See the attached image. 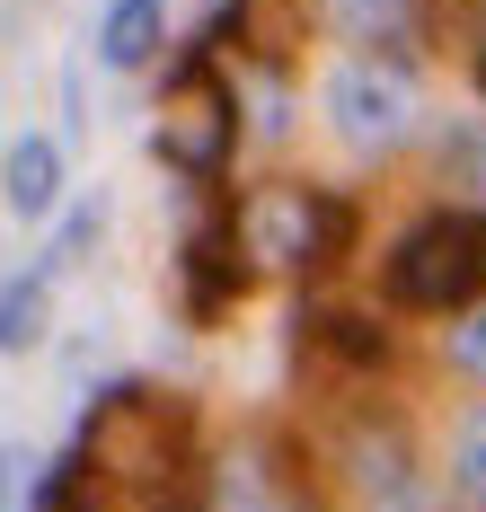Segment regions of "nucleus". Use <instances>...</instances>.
I'll return each mask as SVG.
<instances>
[{"instance_id": "obj_3", "label": "nucleus", "mask_w": 486, "mask_h": 512, "mask_svg": "<svg viewBox=\"0 0 486 512\" xmlns=\"http://www.w3.org/2000/svg\"><path fill=\"white\" fill-rule=\"evenodd\" d=\"M160 159L186 177V186H221V168H230V142H239V98H230V80L213 71V53L195 45L177 71H168V98H160Z\"/></svg>"}, {"instance_id": "obj_16", "label": "nucleus", "mask_w": 486, "mask_h": 512, "mask_svg": "<svg viewBox=\"0 0 486 512\" xmlns=\"http://www.w3.org/2000/svg\"><path fill=\"white\" fill-rule=\"evenodd\" d=\"M283 512H327V504H310V495H292V504H283Z\"/></svg>"}, {"instance_id": "obj_13", "label": "nucleus", "mask_w": 486, "mask_h": 512, "mask_svg": "<svg viewBox=\"0 0 486 512\" xmlns=\"http://www.w3.org/2000/svg\"><path fill=\"white\" fill-rule=\"evenodd\" d=\"M310 327H319L336 354H354V362H380V354H389V336H380L372 318H354V309H336V318H310Z\"/></svg>"}, {"instance_id": "obj_17", "label": "nucleus", "mask_w": 486, "mask_h": 512, "mask_svg": "<svg viewBox=\"0 0 486 512\" xmlns=\"http://www.w3.org/2000/svg\"><path fill=\"white\" fill-rule=\"evenodd\" d=\"M478 89H486V53H478Z\"/></svg>"}, {"instance_id": "obj_12", "label": "nucleus", "mask_w": 486, "mask_h": 512, "mask_svg": "<svg viewBox=\"0 0 486 512\" xmlns=\"http://www.w3.org/2000/svg\"><path fill=\"white\" fill-rule=\"evenodd\" d=\"M36 495H45V460L0 442V512H36Z\"/></svg>"}, {"instance_id": "obj_7", "label": "nucleus", "mask_w": 486, "mask_h": 512, "mask_svg": "<svg viewBox=\"0 0 486 512\" xmlns=\"http://www.w3.org/2000/svg\"><path fill=\"white\" fill-rule=\"evenodd\" d=\"M177 265H186V292H195V309H204V318H213V309L230 301L248 274H257V265L239 256V230H230V212H221V221H204V230L186 239V256H177Z\"/></svg>"}, {"instance_id": "obj_10", "label": "nucleus", "mask_w": 486, "mask_h": 512, "mask_svg": "<svg viewBox=\"0 0 486 512\" xmlns=\"http://www.w3.org/2000/svg\"><path fill=\"white\" fill-rule=\"evenodd\" d=\"M45 318H54V274L45 265L18 274V283H0V354H36L45 345Z\"/></svg>"}, {"instance_id": "obj_4", "label": "nucleus", "mask_w": 486, "mask_h": 512, "mask_svg": "<svg viewBox=\"0 0 486 512\" xmlns=\"http://www.w3.org/2000/svg\"><path fill=\"white\" fill-rule=\"evenodd\" d=\"M327 124L354 142V151H398L407 142V124H416V89H407V71L398 62H345V71H327Z\"/></svg>"}, {"instance_id": "obj_1", "label": "nucleus", "mask_w": 486, "mask_h": 512, "mask_svg": "<svg viewBox=\"0 0 486 512\" xmlns=\"http://www.w3.org/2000/svg\"><path fill=\"white\" fill-rule=\"evenodd\" d=\"M230 230H239V256L248 265H283V274H319L345 256L354 239V212L319 195V186H248L230 204Z\"/></svg>"}, {"instance_id": "obj_11", "label": "nucleus", "mask_w": 486, "mask_h": 512, "mask_svg": "<svg viewBox=\"0 0 486 512\" xmlns=\"http://www.w3.org/2000/svg\"><path fill=\"white\" fill-rule=\"evenodd\" d=\"M451 495H460V512H486V407L451 442Z\"/></svg>"}, {"instance_id": "obj_5", "label": "nucleus", "mask_w": 486, "mask_h": 512, "mask_svg": "<svg viewBox=\"0 0 486 512\" xmlns=\"http://www.w3.org/2000/svg\"><path fill=\"white\" fill-rule=\"evenodd\" d=\"M345 477L363 486L372 512H433L425 504V468H416L407 433H398L389 415H363V424L345 433Z\"/></svg>"}, {"instance_id": "obj_6", "label": "nucleus", "mask_w": 486, "mask_h": 512, "mask_svg": "<svg viewBox=\"0 0 486 512\" xmlns=\"http://www.w3.org/2000/svg\"><path fill=\"white\" fill-rule=\"evenodd\" d=\"M0 204L18 212V221H54L62 212V142H45V133L9 142V159H0Z\"/></svg>"}, {"instance_id": "obj_15", "label": "nucleus", "mask_w": 486, "mask_h": 512, "mask_svg": "<svg viewBox=\"0 0 486 512\" xmlns=\"http://www.w3.org/2000/svg\"><path fill=\"white\" fill-rule=\"evenodd\" d=\"M451 362H460L469 380H486V301L460 309V327H451Z\"/></svg>"}, {"instance_id": "obj_9", "label": "nucleus", "mask_w": 486, "mask_h": 512, "mask_svg": "<svg viewBox=\"0 0 486 512\" xmlns=\"http://www.w3.org/2000/svg\"><path fill=\"white\" fill-rule=\"evenodd\" d=\"M160 45H168V0H107V18H98V62L107 71H142Z\"/></svg>"}, {"instance_id": "obj_2", "label": "nucleus", "mask_w": 486, "mask_h": 512, "mask_svg": "<svg viewBox=\"0 0 486 512\" xmlns=\"http://www.w3.org/2000/svg\"><path fill=\"white\" fill-rule=\"evenodd\" d=\"M398 309H469L486 301V212H433L380 265Z\"/></svg>"}, {"instance_id": "obj_14", "label": "nucleus", "mask_w": 486, "mask_h": 512, "mask_svg": "<svg viewBox=\"0 0 486 512\" xmlns=\"http://www.w3.org/2000/svg\"><path fill=\"white\" fill-rule=\"evenodd\" d=\"M442 177H478L486 186V124H451L442 133Z\"/></svg>"}, {"instance_id": "obj_8", "label": "nucleus", "mask_w": 486, "mask_h": 512, "mask_svg": "<svg viewBox=\"0 0 486 512\" xmlns=\"http://www.w3.org/2000/svg\"><path fill=\"white\" fill-rule=\"evenodd\" d=\"M327 27L363 53H407L425 27V0H327Z\"/></svg>"}]
</instances>
